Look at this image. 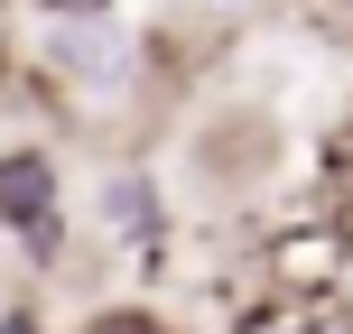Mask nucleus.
<instances>
[{"mask_svg":"<svg viewBox=\"0 0 353 334\" xmlns=\"http://www.w3.org/2000/svg\"><path fill=\"white\" fill-rule=\"evenodd\" d=\"M140 47L121 37V19H47V47H37V74H47L65 103H112L130 84Z\"/></svg>","mask_w":353,"mask_h":334,"instance_id":"1","label":"nucleus"},{"mask_svg":"<svg viewBox=\"0 0 353 334\" xmlns=\"http://www.w3.org/2000/svg\"><path fill=\"white\" fill-rule=\"evenodd\" d=\"M0 232H10L37 269L65 251V176H56V158L37 140H10V149H0Z\"/></svg>","mask_w":353,"mask_h":334,"instance_id":"2","label":"nucleus"},{"mask_svg":"<svg viewBox=\"0 0 353 334\" xmlns=\"http://www.w3.org/2000/svg\"><path fill=\"white\" fill-rule=\"evenodd\" d=\"M344 269H353V232L335 223V213H288V223H270V242H261V279H270V298H335L344 288Z\"/></svg>","mask_w":353,"mask_h":334,"instance_id":"3","label":"nucleus"},{"mask_svg":"<svg viewBox=\"0 0 353 334\" xmlns=\"http://www.w3.org/2000/svg\"><path fill=\"white\" fill-rule=\"evenodd\" d=\"M93 223H103L112 242H159L168 232V186L149 167H112L103 195H93Z\"/></svg>","mask_w":353,"mask_h":334,"instance_id":"4","label":"nucleus"},{"mask_svg":"<svg viewBox=\"0 0 353 334\" xmlns=\"http://www.w3.org/2000/svg\"><path fill=\"white\" fill-rule=\"evenodd\" d=\"M74 334H176V325L159 316V306H93Z\"/></svg>","mask_w":353,"mask_h":334,"instance_id":"5","label":"nucleus"},{"mask_svg":"<svg viewBox=\"0 0 353 334\" xmlns=\"http://www.w3.org/2000/svg\"><path fill=\"white\" fill-rule=\"evenodd\" d=\"M28 10H37V19H112L121 0H28Z\"/></svg>","mask_w":353,"mask_h":334,"instance_id":"6","label":"nucleus"},{"mask_svg":"<svg viewBox=\"0 0 353 334\" xmlns=\"http://www.w3.org/2000/svg\"><path fill=\"white\" fill-rule=\"evenodd\" d=\"M307 334H353V306H335V298H316V316H307Z\"/></svg>","mask_w":353,"mask_h":334,"instance_id":"7","label":"nucleus"},{"mask_svg":"<svg viewBox=\"0 0 353 334\" xmlns=\"http://www.w3.org/2000/svg\"><path fill=\"white\" fill-rule=\"evenodd\" d=\"M0 334H47V316L37 306H0Z\"/></svg>","mask_w":353,"mask_h":334,"instance_id":"8","label":"nucleus"},{"mask_svg":"<svg viewBox=\"0 0 353 334\" xmlns=\"http://www.w3.org/2000/svg\"><path fill=\"white\" fill-rule=\"evenodd\" d=\"M0 93H10V56H0Z\"/></svg>","mask_w":353,"mask_h":334,"instance_id":"9","label":"nucleus"},{"mask_svg":"<svg viewBox=\"0 0 353 334\" xmlns=\"http://www.w3.org/2000/svg\"><path fill=\"white\" fill-rule=\"evenodd\" d=\"M223 10H242V0H223Z\"/></svg>","mask_w":353,"mask_h":334,"instance_id":"10","label":"nucleus"}]
</instances>
